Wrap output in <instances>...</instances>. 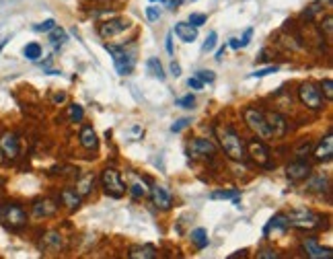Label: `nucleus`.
<instances>
[{"mask_svg":"<svg viewBox=\"0 0 333 259\" xmlns=\"http://www.w3.org/2000/svg\"><path fill=\"white\" fill-rule=\"evenodd\" d=\"M218 140H220V146L225 150V155L231 159V161H237V163H243L247 159V148H245V142H243L241 134L237 132L235 127L231 125H225L218 130Z\"/></svg>","mask_w":333,"mask_h":259,"instance_id":"obj_1","label":"nucleus"},{"mask_svg":"<svg viewBox=\"0 0 333 259\" xmlns=\"http://www.w3.org/2000/svg\"><path fill=\"white\" fill-rule=\"evenodd\" d=\"M0 222L9 230H21L27 226V212L15 202H5L0 204Z\"/></svg>","mask_w":333,"mask_h":259,"instance_id":"obj_2","label":"nucleus"},{"mask_svg":"<svg viewBox=\"0 0 333 259\" xmlns=\"http://www.w3.org/2000/svg\"><path fill=\"white\" fill-rule=\"evenodd\" d=\"M286 216H288L290 226H296V228H302V230H317V228H321L325 224L321 214H317L313 210H306V208L290 210Z\"/></svg>","mask_w":333,"mask_h":259,"instance_id":"obj_3","label":"nucleus"},{"mask_svg":"<svg viewBox=\"0 0 333 259\" xmlns=\"http://www.w3.org/2000/svg\"><path fill=\"white\" fill-rule=\"evenodd\" d=\"M243 117H245L247 127L253 134H257V138H261V140L272 138V132H270V125H268V119H265L263 109H259V107H247V109L243 111Z\"/></svg>","mask_w":333,"mask_h":259,"instance_id":"obj_4","label":"nucleus"},{"mask_svg":"<svg viewBox=\"0 0 333 259\" xmlns=\"http://www.w3.org/2000/svg\"><path fill=\"white\" fill-rule=\"evenodd\" d=\"M298 99L306 109H313V111H321L325 107V97L315 82H302L298 89Z\"/></svg>","mask_w":333,"mask_h":259,"instance_id":"obj_5","label":"nucleus"},{"mask_svg":"<svg viewBox=\"0 0 333 259\" xmlns=\"http://www.w3.org/2000/svg\"><path fill=\"white\" fill-rule=\"evenodd\" d=\"M101 185H103L105 193H107V196H111V198H122L124 193H126V183H124V179L120 175V171L111 169V167L103 169V173H101Z\"/></svg>","mask_w":333,"mask_h":259,"instance_id":"obj_6","label":"nucleus"},{"mask_svg":"<svg viewBox=\"0 0 333 259\" xmlns=\"http://www.w3.org/2000/svg\"><path fill=\"white\" fill-rule=\"evenodd\" d=\"M111 58H114V64H116V70L118 74H130L132 68H134V58L130 54H126V50H120V48H114V46H107Z\"/></svg>","mask_w":333,"mask_h":259,"instance_id":"obj_7","label":"nucleus"},{"mask_svg":"<svg viewBox=\"0 0 333 259\" xmlns=\"http://www.w3.org/2000/svg\"><path fill=\"white\" fill-rule=\"evenodd\" d=\"M187 150H189V157L193 159H212L216 155V146L208 138H193Z\"/></svg>","mask_w":333,"mask_h":259,"instance_id":"obj_8","label":"nucleus"},{"mask_svg":"<svg viewBox=\"0 0 333 259\" xmlns=\"http://www.w3.org/2000/svg\"><path fill=\"white\" fill-rule=\"evenodd\" d=\"M251 159L259 165V167H270V148L265 146V142L261 138H251L249 140V153Z\"/></svg>","mask_w":333,"mask_h":259,"instance_id":"obj_9","label":"nucleus"},{"mask_svg":"<svg viewBox=\"0 0 333 259\" xmlns=\"http://www.w3.org/2000/svg\"><path fill=\"white\" fill-rule=\"evenodd\" d=\"M19 150H21L19 138L13 132H5L3 136H0V155H3L5 159H9V161L17 159L19 157Z\"/></svg>","mask_w":333,"mask_h":259,"instance_id":"obj_10","label":"nucleus"},{"mask_svg":"<svg viewBox=\"0 0 333 259\" xmlns=\"http://www.w3.org/2000/svg\"><path fill=\"white\" fill-rule=\"evenodd\" d=\"M286 175L292 183H300L306 177H310V165L306 161L298 159V161H294V163H290L286 167Z\"/></svg>","mask_w":333,"mask_h":259,"instance_id":"obj_11","label":"nucleus"},{"mask_svg":"<svg viewBox=\"0 0 333 259\" xmlns=\"http://www.w3.org/2000/svg\"><path fill=\"white\" fill-rule=\"evenodd\" d=\"M265 113V119H268V125H270V132H272V138H282L286 132H288V121L282 113L278 111H263Z\"/></svg>","mask_w":333,"mask_h":259,"instance_id":"obj_12","label":"nucleus"},{"mask_svg":"<svg viewBox=\"0 0 333 259\" xmlns=\"http://www.w3.org/2000/svg\"><path fill=\"white\" fill-rule=\"evenodd\" d=\"M126 189L134 198H144V196H148V191H150L146 179H142L138 173H134V171H128V185H126Z\"/></svg>","mask_w":333,"mask_h":259,"instance_id":"obj_13","label":"nucleus"},{"mask_svg":"<svg viewBox=\"0 0 333 259\" xmlns=\"http://www.w3.org/2000/svg\"><path fill=\"white\" fill-rule=\"evenodd\" d=\"M128 27H130V21L128 19H111V21L101 23L99 33H101V37H114V35L126 31Z\"/></svg>","mask_w":333,"mask_h":259,"instance_id":"obj_14","label":"nucleus"},{"mask_svg":"<svg viewBox=\"0 0 333 259\" xmlns=\"http://www.w3.org/2000/svg\"><path fill=\"white\" fill-rule=\"evenodd\" d=\"M150 198H152V204L157 206L159 210H169L173 206V198H171V193L163 187V185H154L150 187Z\"/></svg>","mask_w":333,"mask_h":259,"instance_id":"obj_15","label":"nucleus"},{"mask_svg":"<svg viewBox=\"0 0 333 259\" xmlns=\"http://www.w3.org/2000/svg\"><path fill=\"white\" fill-rule=\"evenodd\" d=\"M302 247H304L306 257H310V259H331V257H333V251H331L329 247H321V245H317L313 239L304 241Z\"/></svg>","mask_w":333,"mask_h":259,"instance_id":"obj_16","label":"nucleus"},{"mask_svg":"<svg viewBox=\"0 0 333 259\" xmlns=\"http://www.w3.org/2000/svg\"><path fill=\"white\" fill-rule=\"evenodd\" d=\"M313 155L319 163H329L333 159V136H331V132H327V136L321 140V144L317 146V150Z\"/></svg>","mask_w":333,"mask_h":259,"instance_id":"obj_17","label":"nucleus"},{"mask_svg":"<svg viewBox=\"0 0 333 259\" xmlns=\"http://www.w3.org/2000/svg\"><path fill=\"white\" fill-rule=\"evenodd\" d=\"M58 212V204H54L52 200L43 198V200H37L33 204V214L37 218H48V216H54Z\"/></svg>","mask_w":333,"mask_h":259,"instance_id":"obj_18","label":"nucleus"},{"mask_svg":"<svg viewBox=\"0 0 333 259\" xmlns=\"http://www.w3.org/2000/svg\"><path fill=\"white\" fill-rule=\"evenodd\" d=\"M60 202L68 208V210H78L80 202H82V196L76 191V189H70V187H66L60 191Z\"/></svg>","mask_w":333,"mask_h":259,"instance_id":"obj_19","label":"nucleus"},{"mask_svg":"<svg viewBox=\"0 0 333 259\" xmlns=\"http://www.w3.org/2000/svg\"><path fill=\"white\" fill-rule=\"evenodd\" d=\"M175 35L185 43H193L197 39V27H193L191 23H177L175 25Z\"/></svg>","mask_w":333,"mask_h":259,"instance_id":"obj_20","label":"nucleus"},{"mask_svg":"<svg viewBox=\"0 0 333 259\" xmlns=\"http://www.w3.org/2000/svg\"><path fill=\"white\" fill-rule=\"evenodd\" d=\"M41 245H43V249H48V251H60V249H64V239H62L60 232L50 230V232L43 234Z\"/></svg>","mask_w":333,"mask_h":259,"instance_id":"obj_21","label":"nucleus"},{"mask_svg":"<svg viewBox=\"0 0 333 259\" xmlns=\"http://www.w3.org/2000/svg\"><path fill=\"white\" fill-rule=\"evenodd\" d=\"M80 144H82V148H86V150H97L99 140H97V134H95V130H93L91 125H84V127L80 130Z\"/></svg>","mask_w":333,"mask_h":259,"instance_id":"obj_22","label":"nucleus"},{"mask_svg":"<svg viewBox=\"0 0 333 259\" xmlns=\"http://www.w3.org/2000/svg\"><path fill=\"white\" fill-rule=\"evenodd\" d=\"M128 255L132 259H154V257H157V247H154V245H140V247L130 249Z\"/></svg>","mask_w":333,"mask_h":259,"instance_id":"obj_23","label":"nucleus"},{"mask_svg":"<svg viewBox=\"0 0 333 259\" xmlns=\"http://www.w3.org/2000/svg\"><path fill=\"white\" fill-rule=\"evenodd\" d=\"M306 189L308 191H319V193L329 191V179L323 177V175H317V177H313V179L306 183Z\"/></svg>","mask_w":333,"mask_h":259,"instance_id":"obj_24","label":"nucleus"},{"mask_svg":"<svg viewBox=\"0 0 333 259\" xmlns=\"http://www.w3.org/2000/svg\"><path fill=\"white\" fill-rule=\"evenodd\" d=\"M191 243L197 249H206L208 247V232H206V228H195L191 232Z\"/></svg>","mask_w":333,"mask_h":259,"instance_id":"obj_25","label":"nucleus"},{"mask_svg":"<svg viewBox=\"0 0 333 259\" xmlns=\"http://www.w3.org/2000/svg\"><path fill=\"white\" fill-rule=\"evenodd\" d=\"M288 226H290V222H288V216L286 214H276L274 218L270 220L268 228H278V230H288ZM265 228V230H268Z\"/></svg>","mask_w":333,"mask_h":259,"instance_id":"obj_26","label":"nucleus"},{"mask_svg":"<svg viewBox=\"0 0 333 259\" xmlns=\"http://www.w3.org/2000/svg\"><path fill=\"white\" fill-rule=\"evenodd\" d=\"M93 185H95V177H93V175H86V177H82V179L78 181V185H76L78 189H76V191L80 193V196H88Z\"/></svg>","mask_w":333,"mask_h":259,"instance_id":"obj_27","label":"nucleus"},{"mask_svg":"<svg viewBox=\"0 0 333 259\" xmlns=\"http://www.w3.org/2000/svg\"><path fill=\"white\" fill-rule=\"evenodd\" d=\"M241 196V191L239 189H222V191H212L210 193V198L212 200H229V198H239Z\"/></svg>","mask_w":333,"mask_h":259,"instance_id":"obj_28","label":"nucleus"},{"mask_svg":"<svg viewBox=\"0 0 333 259\" xmlns=\"http://www.w3.org/2000/svg\"><path fill=\"white\" fill-rule=\"evenodd\" d=\"M146 66H148V70L157 76L159 80H165V72H163V66H161V62L157 60V58H150L148 62H146Z\"/></svg>","mask_w":333,"mask_h":259,"instance_id":"obj_29","label":"nucleus"},{"mask_svg":"<svg viewBox=\"0 0 333 259\" xmlns=\"http://www.w3.org/2000/svg\"><path fill=\"white\" fill-rule=\"evenodd\" d=\"M23 56H25L27 60H39V56H41V46H39V43H27L25 50H23Z\"/></svg>","mask_w":333,"mask_h":259,"instance_id":"obj_30","label":"nucleus"},{"mask_svg":"<svg viewBox=\"0 0 333 259\" xmlns=\"http://www.w3.org/2000/svg\"><path fill=\"white\" fill-rule=\"evenodd\" d=\"M68 115H70V121H80L84 117V109H82L78 103H72L68 107Z\"/></svg>","mask_w":333,"mask_h":259,"instance_id":"obj_31","label":"nucleus"},{"mask_svg":"<svg viewBox=\"0 0 333 259\" xmlns=\"http://www.w3.org/2000/svg\"><path fill=\"white\" fill-rule=\"evenodd\" d=\"M206 21H208V17H206L204 13H191L189 19H187V23H191L193 27H202Z\"/></svg>","mask_w":333,"mask_h":259,"instance_id":"obj_32","label":"nucleus"},{"mask_svg":"<svg viewBox=\"0 0 333 259\" xmlns=\"http://www.w3.org/2000/svg\"><path fill=\"white\" fill-rule=\"evenodd\" d=\"M319 89H323L321 93L325 95V99H327V101H333V80H331V78H325V80L321 82Z\"/></svg>","mask_w":333,"mask_h":259,"instance_id":"obj_33","label":"nucleus"},{"mask_svg":"<svg viewBox=\"0 0 333 259\" xmlns=\"http://www.w3.org/2000/svg\"><path fill=\"white\" fill-rule=\"evenodd\" d=\"M177 105L183 107V109H193V107H195V97L189 93V95H185V97H181L179 101H177Z\"/></svg>","mask_w":333,"mask_h":259,"instance_id":"obj_34","label":"nucleus"},{"mask_svg":"<svg viewBox=\"0 0 333 259\" xmlns=\"http://www.w3.org/2000/svg\"><path fill=\"white\" fill-rule=\"evenodd\" d=\"M54 27H56V21H54V19H48V21H43L41 25H35L33 29L39 31V33H48V31H52Z\"/></svg>","mask_w":333,"mask_h":259,"instance_id":"obj_35","label":"nucleus"},{"mask_svg":"<svg viewBox=\"0 0 333 259\" xmlns=\"http://www.w3.org/2000/svg\"><path fill=\"white\" fill-rule=\"evenodd\" d=\"M64 39H66V33H64L62 29L54 27V33L50 35V41L54 43V46H60V43H64Z\"/></svg>","mask_w":333,"mask_h":259,"instance_id":"obj_36","label":"nucleus"},{"mask_svg":"<svg viewBox=\"0 0 333 259\" xmlns=\"http://www.w3.org/2000/svg\"><path fill=\"white\" fill-rule=\"evenodd\" d=\"M214 48H216V31H210V35L206 37L202 50H204V52H212Z\"/></svg>","mask_w":333,"mask_h":259,"instance_id":"obj_37","label":"nucleus"},{"mask_svg":"<svg viewBox=\"0 0 333 259\" xmlns=\"http://www.w3.org/2000/svg\"><path fill=\"white\" fill-rule=\"evenodd\" d=\"M321 29H325V37L327 39H331V31H333V19H331V15H327L325 17V21H323V23H321Z\"/></svg>","mask_w":333,"mask_h":259,"instance_id":"obj_38","label":"nucleus"},{"mask_svg":"<svg viewBox=\"0 0 333 259\" xmlns=\"http://www.w3.org/2000/svg\"><path fill=\"white\" fill-rule=\"evenodd\" d=\"M146 19L150 21V23H154V21L161 19V11H159L157 7H148V9H146Z\"/></svg>","mask_w":333,"mask_h":259,"instance_id":"obj_39","label":"nucleus"},{"mask_svg":"<svg viewBox=\"0 0 333 259\" xmlns=\"http://www.w3.org/2000/svg\"><path fill=\"white\" fill-rule=\"evenodd\" d=\"M257 257H259V259H278L280 255H278L274 249H261V251L257 253Z\"/></svg>","mask_w":333,"mask_h":259,"instance_id":"obj_40","label":"nucleus"},{"mask_svg":"<svg viewBox=\"0 0 333 259\" xmlns=\"http://www.w3.org/2000/svg\"><path fill=\"white\" fill-rule=\"evenodd\" d=\"M272 72H278V66H268V68H263V70H255L251 76H253V78H261V76H268V74H272Z\"/></svg>","mask_w":333,"mask_h":259,"instance_id":"obj_41","label":"nucleus"},{"mask_svg":"<svg viewBox=\"0 0 333 259\" xmlns=\"http://www.w3.org/2000/svg\"><path fill=\"white\" fill-rule=\"evenodd\" d=\"M197 78L202 80V82H214V72H210V70H199L197 72Z\"/></svg>","mask_w":333,"mask_h":259,"instance_id":"obj_42","label":"nucleus"},{"mask_svg":"<svg viewBox=\"0 0 333 259\" xmlns=\"http://www.w3.org/2000/svg\"><path fill=\"white\" fill-rule=\"evenodd\" d=\"M187 86H189V89H193V91H202L204 89V82L199 80L197 76H193V78L187 80Z\"/></svg>","mask_w":333,"mask_h":259,"instance_id":"obj_43","label":"nucleus"},{"mask_svg":"<svg viewBox=\"0 0 333 259\" xmlns=\"http://www.w3.org/2000/svg\"><path fill=\"white\" fill-rule=\"evenodd\" d=\"M251 35H253V27L245 29V35H243V39L239 41V46H241V48H247L249 43H251Z\"/></svg>","mask_w":333,"mask_h":259,"instance_id":"obj_44","label":"nucleus"},{"mask_svg":"<svg viewBox=\"0 0 333 259\" xmlns=\"http://www.w3.org/2000/svg\"><path fill=\"white\" fill-rule=\"evenodd\" d=\"M189 123H191L189 119H179L177 123H173V125H171V130H173V132H181V130H183V127H187Z\"/></svg>","mask_w":333,"mask_h":259,"instance_id":"obj_45","label":"nucleus"},{"mask_svg":"<svg viewBox=\"0 0 333 259\" xmlns=\"http://www.w3.org/2000/svg\"><path fill=\"white\" fill-rule=\"evenodd\" d=\"M308 150H310V142L306 140V142H302V144H300V148L296 150V155H298V159H302V157H304V153L308 155Z\"/></svg>","mask_w":333,"mask_h":259,"instance_id":"obj_46","label":"nucleus"},{"mask_svg":"<svg viewBox=\"0 0 333 259\" xmlns=\"http://www.w3.org/2000/svg\"><path fill=\"white\" fill-rule=\"evenodd\" d=\"M171 74L173 76H181V66L177 62H171Z\"/></svg>","mask_w":333,"mask_h":259,"instance_id":"obj_47","label":"nucleus"},{"mask_svg":"<svg viewBox=\"0 0 333 259\" xmlns=\"http://www.w3.org/2000/svg\"><path fill=\"white\" fill-rule=\"evenodd\" d=\"M165 46H167V52H169V56H173V35H171V33L167 35V43H165Z\"/></svg>","mask_w":333,"mask_h":259,"instance_id":"obj_48","label":"nucleus"},{"mask_svg":"<svg viewBox=\"0 0 333 259\" xmlns=\"http://www.w3.org/2000/svg\"><path fill=\"white\" fill-rule=\"evenodd\" d=\"M247 255V249H241V251H235L229 255V259H237V257H245Z\"/></svg>","mask_w":333,"mask_h":259,"instance_id":"obj_49","label":"nucleus"},{"mask_svg":"<svg viewBox=\"0 0 333 259\" xmlns=\"http://www.w3.org/2000/svg\"><path fill=\"white\" fill-rule=\"evenodd\" d=\"M54 101H56V103L66 101V93H58V95H54Z\"/></svg>","mask_w":333,"mask_h":259,"instance_id":"obj_50","label":"nucleus"},{"mask_svg":"<svg viewBox=\"0 0 333 259\" xmlns=\"http://www.w3.org/2000/svg\"><path fill=\"white\" fill-rule=\"evenodd\" d=\"M181 3H183V0H169V9H177Z\"/></svg>","mask_w":333,"mask_h":259,"instance_id":"obj_51","label":"nucleus"},{"mask_svg":"<svg viewBox=\"0 0 333 259\" xmlns=\"http://www.w3.org/2000/svg\"><path fill=\"white\" fill-rule=\"evenodd\" d=\"M222 56H225V48H220V50L216 52V60H222Z\"/></svg>","mask_w":333,"mask_h":259,"instance_id":"obj_52","label":"nucleus"},{"mask_svg":"<svg viewBox=\"0 0 333 259\" xmlns=\"http://www.w3.org/2000/svg\"><path fill=\"white\" fill-rule=\"evenodd\" d=\"M231 46H233L235 50H239V48H241V46H239V39H233V41H231Z\"/></svg>","mask_w":333,"mask_h":259,"instance_id":"obj_53","label":"nucleus"},{"mask_svg":"<svg viewBox=\"0 0 333 259\" xmlns=\"http://www.w3.org/2000/svg\"><path fill=\"white\" fill-rule=\"evenodd\" d=\"M7 41H9V39H3V41H0V52H3V50H5V46H7Z\"/></svg>","mask_w":333,"mask_h":259,"instance_id":"obj_54","label":"nucleus"},{"mask_svg":"<svg viewBox=\"0 0 333 259\" xmlns=\"http://www.w3.org/2000/svg\"><path fill=\"white\" fill-rule=\"evenodd\" d=\"M150 3H165V0H150Z\"/></svg>","mask_w":333,"mask_h":259,"instance_id":"obj_55","label":"nucleus"}]
</instances>
